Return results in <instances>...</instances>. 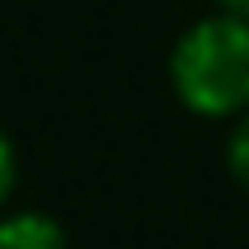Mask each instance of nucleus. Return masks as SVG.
<instances>
[{"label": "nucleus", "instance_id": "obj_1", "mask_svg": "<svg viewBox=\"0 0 249 249\" xmlns=\"http://www.w3.org/2000/svg\"><path fill=\"white\" fill-rule=\"evenodd\" d=\"M171 88L194 116L231 120L249 111V18H198L171 51Z\"/></svg>", "mask_w": 249, "mask_h": 249}, {"label": "nucleus", "instance_id": "obj_2", "mask_svg": "<svg viewBox=\"0 0 249 249\" xmlns=\"http://www.w3.org/2000/svg\"><path fill=\"white\" fill-rule=\"evenodd\" d=\"M0 249H65V231L46 213H9L0 217Z\"/></svg>", "mask_w": 249, "mask_h": 249}, {"label": "nucleus", "instance_id": "obj_3", "mask_svg": "<svg viewBox=\"0 0 249 249\" xmlns=\"http://www.w3.org/2000/svg\"><path fill=\"white\" fill-rule=\"evenodd\" d=\"M226 161H231V176L249 189V111L235 120V129H231V143H226Z\"/></svg>", "mask_w": 249, "mask_h": 249}, {"label": "nucleus", "instance_id": "obj_4", "mask_svg": "<svg viewBox=\"0 0 249 249\" xmlns=\"http://www.w3.org/2000/svg\"><path fill=\"white\" fill-rule=\"evenodd\" d=\"M14 180H18V157H14L9 134L0 129V208H5V198L14 194Z\"/></svg>", "mask_w": 249, "mask_h": 249}, {"label": "nucleus", "instance_id": "obj_5", "mask_svg": "<svg viewBox=\"0 0 249 249\" xmlns=\"http://www.w3.org/2000/svg\"><path fill=\"white\" fill-rule=\"evenodd\" d=\"M217 9L231 18H249V0H217Z\"/></svg>", "mask_w": 249, "mask_h": 249}]
</instances>
